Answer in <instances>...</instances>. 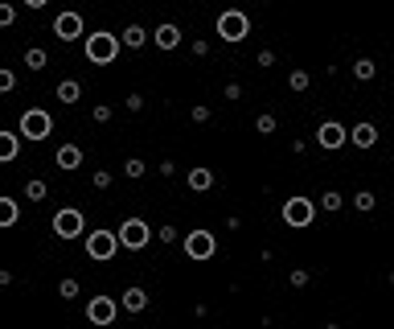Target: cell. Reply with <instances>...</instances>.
<instances>
[{
  "instance_id": "obj_10",
  "label": "cell",
  "mask_w": 394,
  "mask_h": 329,
  "mask_svg": "<svg viewBox=\"0 0 394 329\" xmlns=\"http://www.w3.org/2000/svg\"><path fill=\"white\" fill-rule=\"evenodd\" d=\"M115 313H120V305H115L111 296H95V300L87 305V321L90 326H111Z\"/></svg>"
},
{
  "instance_id": "obj_16",
  "label": "cell",
  "mask_w": 394,
  "mask_h": 329,
  "mask_svg": "<svg viewBox=\"0 0 394 329\" xmlns=\"http://www.w3.org/2000/svg\"><path fill=\"white\" fill-rule=\"evenodd\" d=\"M17 218H21V206H17V198H0V227L8 231V227H17Z\"/></svg>"
},
{
  "instance_id": "obj_7",
  "label": "cell",
  "mask_w": 394,
  "mask_h": 329,
  "mask_svg": "<svg viewBox=\"0 0 394 329\" xmlns=\"http://www.w3.org/2000/svg\"><path fill=\"white\" fill-rule=\"evenodd\" d=\"M152 235H156V231H152L144 218H128V223L120 227V243H124L128 251H144V247L152 243Z\"/></svg>"
},
{
  "instance_id": "obj_8",
  "label": "cell",
  "mask_w": 394,
  "mask_h": 329,
  "mask_svg": "<svg viewBox=\"0 0 394 329\" xmlns=\"http://www.w3.org/2000/svg\"><path fill=\"white\" fill-rule=\"evenodd\" d=\"M83 231H87V218H83V210L66 206V210H58V214H54V235H58V239H79Z\"/></svg>"
},
{
  "instance_id": "obj_28",
  "label": "cell",
  "mask_w": 394,
  "mask_h": 329,
  "mask_svg": "<svg viewBox=\"0 0 394 329\" xmlns=\"http://www.w3.org/2000/svg\"><path fill=\"white\" fill-rule=\"evenodd\" d=\"M124 173H128V177H144V161H136V157H131L128 165H124Z\"/></svg>"
},
{
  "instance_id": "obj_33",
  "label": "cell",
  "mask_w": 394,
  "mask_h": 329,
  "mask_svg": "<svg viewBox=\"0 0 394 329\" xmlns=\"http://www.w3.org/2000/svg\"><path fill=\"white\" fill-rule=\"evenodd\" d=\"M90 182H95V189H111V173H103V169H99Z\"/></svg>"
},
{
  "instance_id": "obj_15",
  "label": "cell",
  "mask_w": 394,
  "mask_h": 329,
  "mask_svg": "<svg viewBox=\"0 0 394 329\" xmlns=\"http://www.w3.org/2000/svg\"><path fill=\"white\" fill-rule=\"evenodd\" d=\"M185 182H189V189H193V193H206V189L214 186V169H206V165H193Z\"/></svg>"
},
{
  "instance_id": "obj_26",
  "label": "cell",
  "mask_w": 394,
  "mask_h": 329,
  "mask_svg": "<svg viewBox=\"0 0 394 329\" xmlns=\"http://www.w3.org/2000/svg\"><path fill=\"white\" fill-rule=\"evenodd\" d=\"M255 128H259L263 136H271V132H275V115H271V111H263L259 120H255Z\"/></svg>"
},
{
  "instance_id": "obj_4",
  "label": "cell",
  "mask_w": 394,
  "mask_h": 329,
  "mask_svg": "<svg viewBox=\"0 0 394 329\" xmlns=\"http://www.w3.org/2000/svg\"><path fill=\"white\" fill-rule=\"evenodd\" d=\"M54 132V115L42 111V107H29V111H21V136H29V141H45Z\"/></svg>"
},
{
  "instance_id": "obj_18",
  "label": "cell",
  "mask_w": 394,
  "mask_h": 329,
  "mask_svg": "<svg viewBox=\"0 0 394 329\" xmlns=\"http://www.w3.org/2000/svg\"><path fill=\"white\" fill-rule=\"evenodd\" d=\"M17 152H21V141H17V132H0V161L8 165V161H17Z\"/></svg>"
},
{
  "instance_id": "obj_25",
  "label": "cell",
  "mask_w": 394,
  "mask_h": 329,
  "mask_svg": "<svg viewBox=\"0 0 394 329\" xmlns=\"http://www.w3.org/2000/svg\"><path fill=\"white\" fill-rule=\"evenodd\" d=\"M308 83H312L308 70H292V74H288V87H292V91H308Z\"/></svg>"
},
{
  "instance_id": "obj_11",
  "label": "cell",
  "mask_w": 394,
  "mask_h": 329,
  "mask_svg": "<svg viewBox=\"0 0 394 329\" xmlns=\"http://www.w3.org/2000/svg\"><path fill=\"white\" fill-rule=\"evenodd\" d=\"M345 141H350V128L337 124V120H325V124L316 128V144H320V148H341Z\"/></svg>"
},
{
  "instance_id": "obj_2",
  "label": "cell",
  "mask_w": 394,
  "mask_h": 329,
  "mask_svg": "<svg viewBox=\"0 0 394 329\" xmlns=\"http://www.w3.org/2000/svg\"><path fill=\"white\" fill-rule=\"evenodd\" d=\"M247 33H251V17L243 13V8H226L218 17V38L222 42H247Z\"/></svg>"
},
{
  "instance_id": "obj_13",
  "label": "cell",
  "mask_w": 394,
  "mask_h": 329,
  "mask_svg": "<svg viewBox=\"0 0 394 329\" xmlns=\"http://www.w3.org/2000/svg\"><path fill=\"white\" fill-rule=\"evenodd\" d=\"M350 141L357 144V148H374V144H378V128H374L370 120H361V124L350 128Z\"/></svg>"
},
{
  "instance_id": "obj_31",
  "label": "cell",
  "mask_w": 394,
  "mask_h": 329,
  "mask_svg": "<svg viewBox=\"0 0 394 329\" xmlns=\"http://www.w3.org/2000/svg\"><path fill=\"white\" fill-rule=\"evenodd\" d=\"M17 87V74L13 70H0V91H13Z\"/></svg>"
},
{
  "instance_id": "obj_23",
  "label": "cell",
  "mask_w": 394,
  "mask_h": 329,
  "mask_svg": "<svg viewBox=\"0 0 394 329\" xmlns=\"http://www.w3.org/2000/svg\"><path fill=\"white\" fill-rule=\"evenodd\" d=\"M353 206H357V210H374V206H378V198H374L370 189H357V193H353Z\"/></svg>"
},
{
  "instance_id": "obj_32",
  "label": "cell",
  "mask_w": 394,
  "mask_h": 329,
  "mask_svg": "<svg viewBox=\"0 0 394 329\" xmlns=\"http://www.w3.org/2000/svg\"><path fill=\"white\" fill-rule=\"evenodd\" d=\"M90 115H95V124H107V120H111V107H107V103H99Z\"/></svg>"
},
{
  "instance_id": "obj_17",
  "label": "cell",
  "mask_w": 394,
  "mask_h": 329,
  "mask_svg": "<svg viewBox=\"0 0 394 329\" xmlns=\"http://www.w3.org/2000/svg\"><path fill=\"white\" fill-rule=\"evenodd\" d=\"M54 95H58L62 103H79V95H83V83H79V79H62V83L54 87Z\"/></svg>"
},
{
  "instance_id": "obj_27",
  "label": "cell",
  "mask_w": 394,
  "mask_h": 329,
  "mask_svg": "<svg viewBox=\"0 0 394 329\" xmlns=\"http://www.w3.org/2000/svg\"><path fill=\"white\" fill-rule=\"evenodd\" d=\"M320 202H325V210H341V193H337V189H329Z\"/></svg>"
},
{
  "instance_id": "obj_20",
  "label": "cell",
  "mask_w": 394,
  "mask_h": 329,
  "mask_svg": "<svg viewBox=\"0 0 394 329\" xmlns=\"http://www.w3.org/2000/svg\"><path fill=\"white\" fill-rule=\"evenodd\" d=\"M120 38H124V46L140 49V46H144V42H148V29H144V25H128V29H124Z\"/></svg>"
},
{
  "instance_id": "obj_22",
  "label": "cell",
  "mask_w": 394,
  "mask_h": 329,
  "mask_svg": "<svg viewBox=\"0 0 394 329\" xmlns=\"http://www.w3.org/2000/svg\"><path fill=\"white\" fill-rule=\"evenodd\" d=\"M374 74H378V66H374L370 58H357V62H353V79H361V83H366V79H374Z\"/></svg>"
},
{
  "instance_id": "obj_29",
  "label": "cell",
  "mask_w": 394,
  "mask_h": 329,
  "mask_svg": "<svg viewBox=\"0 0 394 329\" xmlns=\"http://www.w3.org/2000/svg\"><path fill=\"white\" fill-rule=\"evenodd\" d=\"M58 292H62L66 300H70V296H79V280H62V284H58Z\"/></svg>"
},
{
  "instance_id": "obj_1",
  "label": "cell",
  "mask_w": 394,
  "mask_h": 329,
  "mask_svg": "<svg viewBox=\"0 0 394 329\" xmlns=\"http://www.w3.org/2000/svg\"><path fill=\"white\" fill-rule=\"evenodd\" d=\"M120 46H124V38H115V33H90L87 38V58L95 66H111L115 58H120Z\"/></svg>"
},
{
  "instance_id": "obj_6",
  "label": "cell",
  "mask_w": 394,
  "mask_h": 329,
  "mask_svg": "<svg viewBox=\"0 0 394 329\" xmlns=\"http://www.w3.org/2000/svg\"><path fill=\"white\" fill-rule=\"evenodd\" d=\"M312 218H316L312 198H288V202H284V223H288V227L304 231V227H312Z\"/></svg>"
},
{
  "instance_id": "obj_34",
  "label": "cell",
  "mask_w": 394,
  "mask_h": 329,
  "mask_svg": "<svg viewBox=\"0 0 394 329\" xmlns=\"http://www.w3.org/2000/svg\"><path fill=\"white\" fill-rule=\"evenodd\" d=\"M288 280L296 284V288H304V284H308V272H304V268H296V272H292V276H288Z\"/></svg>"
},
{
  "instance_id": "obj_14",
  "label": "cell",
  "mask_w": 394,
  "mask_h": 329,
  "mask_svg": "<svg viewBox=\"0 0 394 329\" xmlns=\"http://www.w3.org/2000/svg\"><path fill=\"white\" fill-rule=\"evenodd\" d=\"M54 161H58V169H66V173H70V169H79V165H83V148H79V144H62V148L54 152Z\"/></svg>"
},
{
  "instance_id": "obj_24",
  "label": "cell",
  "mask_w": 394,
  "mask_h": 329,
  "mask_svg": "<svg viewBox=\"0 0 394 329\" xmlns=\"http://www.w3.org/2000/svg\"><path fill=\"white\" fill-rule=\"evenodd\" d=\"M45 193H49V186H45L42 177H33V182H29V186H25V198H33V202H42Z\"/></svg>"
},
{
  "instance_id": "obj_5",
  "label": "cell",
  "mask_w": 394,
  "mask_h": 329,
  "mask_svg": "<svg viewBox=\"0 0 394 329\" xmlns=\"http://www.w3.org/2000/svg\"><path fill=\"white\" fill-rule=\"evenodd\" d=\"M185 255L197 259V264L214 259V255H218V239H214V231H189V235H185Z\"/></svg>"
},
{
  "instance_id": "obj_36",
  "label": "cell",
  "mask_w": 394,
  "mask_h": 329,
  "mask_svg": "<svg viewBox=\"0 0 394 329\" xmlns=\"http://www.w3.org/2000/svg\"><path fill=\"white\" fill-rule=\"evenodd\" d=\"M124 103H128V111H140V107H144V99H140V95H128Z\"/></svg>"
},
{
  "instance_id": "obj_12",
  "label": "cell",
  "mask_w": 394,
  "mask_h": 329,
  "mask_svg": "<svg viewBox=\"0 0 394 329\" xmlns=\"http://www.w3.org/2000/svg\"><path fill=\"white\" fill-rule=\"evenodd\" d=\"M152 42L161 49H177L181 46V25H173V21H161L156 29H152Z\"/></svg>"
},
{
  "instance_id": "obj_3",
  "label": "cell",
  "mask_w": 394,
  "mask_h": 329,
  "mask_svg": "<svg viewBox=\"0 0 394 329\" xmlns=\"http://www.w3.org/2000/svg\"><path fill=\"white\" fill-rule=\"evenodd\" d=\"M120 247H124V243H120V231H90L87 235V255L99 259V264H111Z\"/></svg>"
},
{
  "instance_id": "obj_19",
  "label": "cell",
  "mask_w": 394,
  "mask_h": 329,
  "mask_svg": "<svg viewBox=\"0 0 394 329\" xmlns=\"http://www.w3.org/2000/svg\"><path fill=\"white\" fill-rule=\"evenodd\" d=\"M124 309H128V313H144V309H148V292H144V288H128V292H124Z\"/></svg>"
},
{
  "instance_id": "obj_9",
  "label": "cell",
  "mask_w": 394,
  "mask_h": 329,
  "mask_svg": "<svg viewBox=\"0 0 394 329\" xmlns=\"http://www.w3.org/2000/svg\"><path fill=\"white\" fill-rule=\"evenodd\" d=\"M54 38H58V42L83 38V13H58V17H54Z\"/></svg>"
},
{
  "instance_id": "obj_30",
  "label": "cell",
  "mask_w": 394,
  "mask_h": 329,
  "mask_svg": "<svg viewBox=\"0 0 394 329\" xmlns=\"http://www.w3.org/2000/svg\"><path fill=\"white\" fill-rule=\"evenodd\" d=\"M17 21V8L13 4H0V25H13Z\"/></svg>"
},
{
  "instance_id": "obj_21",
  "label": "cell",
  "mask_w": 394,
  "mask_h": 329,
  "mask_svg": "<svg viewBox=\"0 0 394 329\" xmlns=\"http://www.w3.org/2000/svg\"><path fill=\"white\" fill-rule=\"evenodd\" d=\"M45 62H49V54H45L42 46H29V49H25V66H29V70H45Z\"/></svg>"
},
{
  "instance_id": "obj_35",
  "label": "cell",
  "mask_w": 394,
  "mask_h": 329,
  "mask_svg": "<svg viewBox=\"0 0 394 329\" xmlns=\"http://www.w3.org/2000/svg\"><path fill=\"white\" fill-rule=\"evenodd\" d=\"M210 115H214V111H210V107H193V120H197V124H206V120H210Z\"/></svg>"
},
{
  "instance_id": "obj_37",
  "label": "cell",
  "mask_w": 394,
  "mask_h": 329,
  "mask_svg": "<svg viewBox=\"0 0 394 329\" xmlns=\"http://www.w3.org/2000/svg\"><path fill=\"white\" fill-rule=\"evenodd\" d=\"M25 4H29V8H45V4H49V0H25Z\"/></svg>"
}]
</instances>
